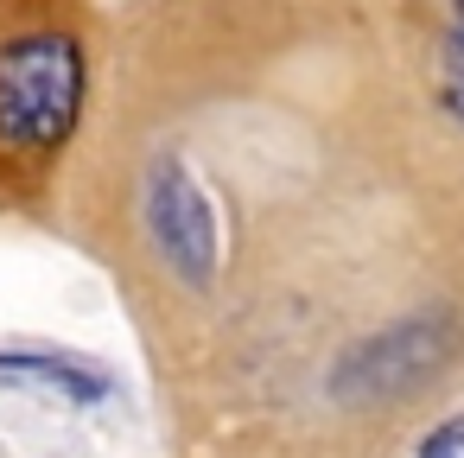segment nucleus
<instances>
[{"mask_svg":"<svg viewBox=\"0 0 464 458\" xmlns=\"http://www.w3.org/2000/svg\"><path fill=\"white\" fill-rule=\"evenodd\" d=\"M90 96V52L77 33H14L0 45V147L20 160H45L77 134Z\"/></svg>","mask_w":464,"mask_h":458,"instance_id":"1","label":"nucleus"},{"mask_svg":"<svg viewBox=\"0 0 464 458\" xmlns=\"http://www.w3.org/2000/svg\"><path fill=\"white\" fill-rule=\"evenodd\" d=\"M147 229H153V248L160 261L185 280V287H210L217 280V210H210V191L185 172L179 153H160L147 166Z\"/></svg>","mask_w":464,"mask_h":458,"instance_id":"2","label":"nucleus"},{"mask_svg":"<svg viewBox=\"0 0 464 458\" xmlns=\"http://www.w3.org/2000/svg\"><path fill=\"white\" fill-rule=\"evenodd\" d=\"M0 375H14V382H33V388H58L64 401H102L109 395V375H96L90 363L77 356H58V350H0Z\"/></svg>","mask_w":464,"mask_h":458,"instance_id":"3","label":"nucleus"},{"mask_svg":"<svg viewBox=\"0 0 464 458\" xmlns=\"http://www.w3.org/2000/svg\"><path fill=\"white\" fill-rule=\"evenodd\" d=\"M439 102H445V115L464 128V20L445 33V45H439Z\"/></svg>","mask_w":464,"mask_h":458,"instance_id":"4","label":"nucleus"},{"mask_svg":"<svg viewBox=\"0 0 464 458\" xmlns=\"http://www.w3.org/2000/svg\"><path fill=\"white\" fill-rule=\"evenodd\" d=\"M420 458H464V414L439 420V426L420 439Z\"/></svg>","mask_w":464,"mask_h":458,"instance_id":"5","label":"nucleus"}]
</instances>
